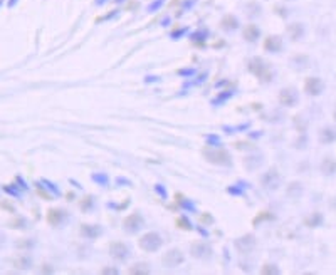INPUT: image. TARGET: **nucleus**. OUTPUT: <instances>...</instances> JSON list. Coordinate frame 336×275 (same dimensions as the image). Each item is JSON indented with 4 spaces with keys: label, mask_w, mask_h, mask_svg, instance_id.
Here are the masks:
<instances>
[{
    "label": "nucleus",
    "mask_w": 336,
    "mask_h": 275,
    "mask_svg": "<svg viewBox=\"0 0 336 275\" xmlns=\"http://www.w3.org/2000/svg\"><path fill=\"white\" fill-rule=\"evenodd\" d=\"M281 47H283V42H281L279 37H269V39H266V49H267V51L277 52V51H281Z\"/></svg>",
    "instance_id": "5"
},
{
    "label": "nucleus",
    "mask_w": 336,
    "mask_h": 275,
    "mask_svg": "<svg viewBox=\"0 0 336 275\" xmlns=\"http://www.w3.org/2000/svg\"><path fill=\"white\" fill-rule=\"evenodd\" d=\"M297 99H300V96H297L296 89H292V87L291 89H283L281 96H279V101H281V104H284V106H296Z\"/></svg>",
    "instance_id": "3"
},
{
    "label": "nucleus",
    "mask_w": 336,
    "mask_h": 275,
    "mask_svg": "<svg viewBox=\"0 0 336 275\" xmlns=\"http://www.w3.org/2000/svg\"><path fill=\"white\" fill-rule=\"evenodd\" d=\"M126 253H129V250L124 245H121V243H116V245L111 247V255L116 257V259L124 260V259H126Z\"/></svg>",
    "instance_id": "4"
},
{
    "label": "nucleus",
    "mask_w": 336,
    "mask_h": 275,
    "mask_svg": "<svg viewBox=\"0 0 336 275\" xmlns=\"http://www.w3.org/2000/svg\"><path fill=\"white\" fill-rule=\"evenodd\" d=\"M160 245H161V239H160V235H157V233H146L140 240V247L145 248V250H150V252H152V250H157Z\"/></svg>",
    "instance_id": "2"
},
{
    "label": "nucleus",
    "mask_w": 336,
    "mask_h": 275,
    "mask_svg": "<svg viewBox=\"0 0 336 275\" xmlns=\"http://www.w3.org/2000/svg\"><path fill=\"white\" fill-rule=\"evenodd\" d=\"M334 120H336V111H334Z\"/></svg>",
    "instance_id": "9"
},
{
    "label": "nucleus",
    "mask_w": 336,
    "mask_h": 275,
    "mask_svg": "<svg viewBox=\"0 0 336 275\" xmlns=\"http://www.w3.org/2000/svg\"><path fill=\"white\" fill-rule=\"evenodd\" d=\"M321 170H323V173H325V174H333L336 171V163H334L333 160L328 158V160H325V163H323Z\"/></svg>",
    "instance_id": "7"
},
{
    "label": "nucleus",
    "mask_w": 336,
    "mask_h": 275,
    "mask_svg": "<svg viewBox=\"0 0 336 275\" xmlns=\"http://www.w3.org/2000/svg\"><path fill=\"white\" fill-rule=\"evenodd\" d=\"M257 34H259V30L254 27V26H249V29L246 30L247 41H256V39H257Z\"/></svg>",
    "instance_id": "8"
},
{
    "label": "nucleus",
    "mask_w": 336,
    "mask_h": 275,
    "mask_svg": "<svg viewBox=\"0 0 336 275\" xmlns=\"http://www.w3.org/2000/svg\"><path fill=\"white\" fill-rule=\"evenodd\" d=\"M304 91L308 92L309 96H320L323 91H325V83L320 77H308L306 84H304Z\"/></svg>",
    "instance_id": "1"
},
{
    "label": "nucleus",
    "mask_w": 336,
    "mask_h": 275,
    "mask_svg": "<svg viewBox=\"0 0 336 275\" xmlns=\"http://www.w3.org/2000/svg\"><path fill=\"white\" fill-rule=\"evenodd\" d=\"M321 143H333L336 140V131L333 128H325L321 131Z\"/></svg>",
    "instance_id": "6"
}]
</instances>
